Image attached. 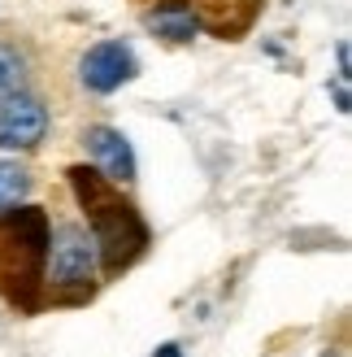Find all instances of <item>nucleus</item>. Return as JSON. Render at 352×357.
I'll return each instance as SVG.
<instances>
[{
    "mask_svg": "<svg viewBox=\"0 0 352 357\" xmlns=\"http://www.w3.org/2000/svg\"><path fill=\"white\" fill-rule=\"evenodd\" d=\"M26 196H31V174H26V166L0 162V213L13 209V205H22Z\"/></svg>",
    "mask_w": 352,
    "mask_h": 357,
    "instance_id": "nucleus-8",
    "label": "nucleus"
},
{
    "mask_svg": "<svg viewBox=\"0 0 352 357\" xmlns=\"http://www.w3.org/2000/svg\"><path fill=\"white\" fill-rule=\"evenodd\" d=\"M335 79L339 83H352V48H348V40L335 44Z\"/></svg>",
    "mask_w": 352,
    "mask_h": 357,
    "instance_id": "nucleus-9",
    "label": "nucleus"
},
{
    "mask_svg": "<svg viewBox=\"0 0 352 357\" xmlns=\"http://www.w3.org/2000/svg\"><path fill=\"white\" fill-rule=\"evenodd\" d=\"M135 75H139V57L122 40H100L79 57V83L96 96H109L118 87H127Z\"/></svg>",
    "mask_w": 352,
    "mask_h": 357,
    "instance_id": "nucleus-3",
    "label": "nucleus"
},
{
    "mask_svg": "<svg viewBox=\"0 0 352 357\" xmlns=\"http://www.w3.org/2000/svg\"><path fill=\"white\" fill-rule=\"evenodd\" d=\"M322 357H339V353H330V349H326V353H322Z\"/></svg>",
    "mask_w": 352,
    "mask_h": 357,
    "instance_id": "nucleus-11",
    "label": "nucleus"
},
{
    "mask_svg": "<svg viewBox=\"0 0 352 357\" xmlns=\"http://www.w3.org/2000/svg\"><path fill=\"white\" fill-rule=\"evenodd\" d=\"M65 174H70V188H74L79 205L87 213V231H92L96 253H100V275H122L148 248V227L139 218V209L100 170L70 166Z\"/></svg>",
    "mask_w": 352,
    "mask_h": 357,
    "instance_id": "nucleus-1",
    "label": "nucleus"
},
{
    "mask_svg": "<svg viewBox=\"0 0 352 357\" xmlns=\"http://www.w3.org/2000/svg\"><path fill=\"white\" fill-rule=\"evenodd\" d=\"M100 279V253L92 231L79 222H57L48 227V257H44V288L57 296L79 301L96 288Z\"/></svg>",
    "mask_w": 352,
    "mask_h": 357,
    "instance_id": "nucleus-2",
    "label": "nucleus"
},
{
    "mask_svg": "<svg viewBox=\"0 0 352 357\" xmlns=\"http://www.w3.org/2000/svg\"><path fill=\"white\" fill-rule=\"evenodd\" d=\"M83 149L92 153V162L100 166V174L109 178V183H118V188L135 183V149L118 127H104V122L87 127L83 131Z\"/></svg>",
    "mask_w": 352,
    "mask_h": 357,
    "instance_id": "nucleus-5",
    "label": "nucleus"
},
{
    "mask_svg": "<svg viewBox=\"0 0 352 357\" xmlns=\"http://www.w3.org/2000/svg\"><path fill=\"white\" fill-rule=\"evenodd\" d=\"M48 135V109L44 100H35L31 92H17L0 100V149H40V139Z\"/></svg>",
    "mask_w": 352,
    "mask_h": 357,
    "instance_id": "nucleus-4",
    "label": "nucleus"
},
{
    "mask_svg": "<svg viewBox=\"0 0 352 357\" xmlns=\"http://www.w3.org/2000/svg\"><path fill=\"white\" fill-rule=\"evenodd\" d=\"M152 357H183V349H179V344H161V349H157Z\"/></svg>",
    "mask_w": 352,
    "mask_h": 357,
    "instance_id": "nucleus-10",
    "label": "nucleus"
},
{
    "mask_svg": "<svg viewBox=\"0 0 352 357\" xmlns=\"http://www.w3.org/2000/svg\"><path fill=\"white\" fill-rule=\"evenodd\" d=\"M26 79H31V70H26V52H22V48H13V44H0V100H5V96H17V92H26Z\"/></svg>",
    "mask_w": 352,
    "mask_h": 357,
    "instance_id": "nucleus-7",
    "label": "nucleus"
},
{
    "mask_svg": "<svg viewBox=\"0 0 352 357\" xmlns=\"http://www.w3.org/2000/svg\"><path fill=\"white\" fill-rule=\"evenodd\" d=\"M144 26L157 31L170 44H187V40H196V31H200V13L191 9L187 0H161L157 9L144 13Z\"/></svg>",
    "mask_w": 352,
    "mask_h": 357,
    "instance_id": "nucleus-6",
    "label": "nucleus"
}]
</instances>
